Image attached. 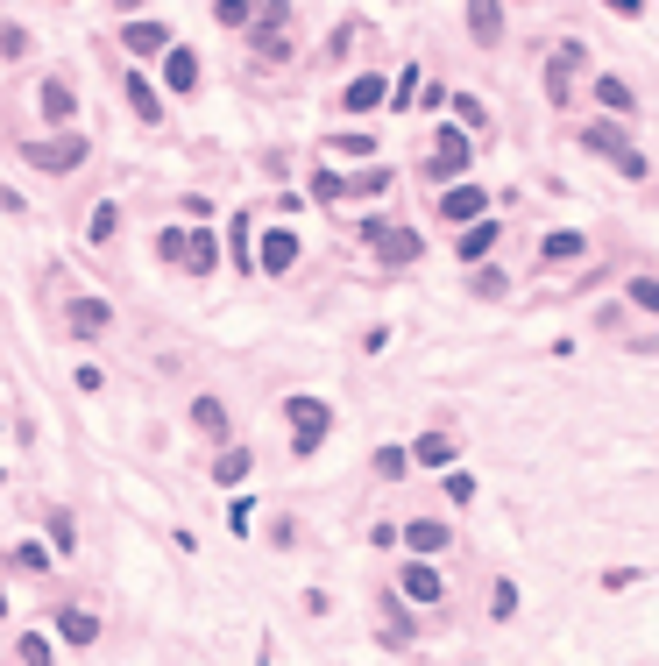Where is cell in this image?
<instances>
[{
    "instance_id": "42",
    "label": "cell",
    "mask_w": 659,
    "mask_h": 666,
    "mask_svg": "<svg viewBox=\"0 0 659 666\" xmlns=\"http://www.w3.org/2000/svg\"><path fill=\"white\" fill-rule=\"evenodd\" d=\"M0 617H8V596H0Z\"/></svg>"
},
{
    "instance_id": "17",
    "label": "cell",
    "mask_w": 659,
    "mask_h": 666,
    "mask_svg": "<svg viewBox=\"0 0 659 666\" xmlns=\"http://www.w3.org/2000/svg\"><path fill=\"white\" fill-rule=\"evenodd\" d=\"M482 206H489L482 185H454V192L440 199V220H482Z\"/></svg>"
},
{
    "instance_id": "14",
    "label": "cell",
    "mask_w": 659,
    "mask_h": 666,
    "mask_svg": "<svg viewBox=\"0 0 659 666\" xmlns=\"http://www.w3.org/2000/svg\"><path fill=\"white\" fill-rule=\"evenodd\" d=\"M383 100H390V86H383V78H376V71H362V78H355V86L341 93V107H348V114H369V107H383Z\"/></svg>"
},
{
    "instance_id": "34",
    "label": "cell",
    "mask_w": 659,
    "mask_h": 666,
    "mask_svg": "<svg viewBox=\"0 0 659 666\" xmlns=\"http://www.w3.org/2000/svg\"><path fill=\"white\" fill-rule=\"evenodd\" d=\"M22 666H50V638H36V631H22Z\"/></svg>"
},
{
    "instance_id": "21",
    "label": "cell",
    "mask_w": 659,
    "mask_h": 666,
    "mask_svg": "<svg viewBox=\"0 0 659 666\" xmlns=\"http://www.w3.org/2000/svg\"><path fill=\"white\" fill-rule=\"evenodd\" d=\"M582 149H596V156H624L631 142H624L617 121H589V128H582Z\"/></svg>"
},
{
    "instance_id": "23",
    "label": "cell",
    "mask_w": 659,
    "mask_h": 666,
    "mask_svg": "<svg viewBox=\"0 0 659 666\" xmlns=\"http://www.w3.org/2000/svg\"><path fill=\"white\" fill-rule=\"evenodd\" d=\"M404 546H411V553H440V546H447V525H440V518H411V525H404Z\"/></svg>"
},
{
    "instance_id": "8",
    "label": "cell",
    "mask_w": 659,
    "mask_h": 666,
    "mask_svg": "<svg viewBox=\"0 0 659 666\" xmlns=\"http://www.w3.org/2000/svg\"><path fill=\"white\" fill-rule=\"evenodd\" d=\"M468 36H475V50H497L504 43V0H468Z\"/></svg>"
},
{
    "instance_id": "22",
    "label": "cell",
    "mask_w": 659,
    "mask_h": 666,
    "mask_svg": "<svg viewBox=\"0 0 659 666\" xmlns=\"http://www.w3.org/2000/svg\"><path fill=\"white\" fill-rule=\"evenodd\" d=\"M192 426H199L206 440H227V404H220V397H192Z\"/></svg>"
},
{
    "instance_id": "1",
    "label": "cell",
    "mask_w": 659,
    "mask_h": 666,
    "mask_svg": "<svg viewBox=\"0 0 659 666\" xmlns=\"http://www.w3.org/2000/svg\"><path fill=\"white\" fill-rule=\"evenodd\" d=\"M249 50L263 64H284L291 57V0H263V8L249 15Z\"/></svg>"
},
{
    "instance_id": "5",
    "label": "cell",
    "mask_w": 659,
    "mask_h": 666,
    "mask_svg": "<svg viewBox=\"0 0 659 666\" xmlns=\"http://www.w3.org/2000/svg\"><path fill=\"white\" fill-rule=\"evenodd\" d=\"M369 248L383 256V270H404V263H419V248H426V241H419V227H390V220H383Z\"/></svg>"
},
{
    "instance_id": "31",
    "label": "cell",
    "mask_w": 659,
    "mask_h": 666,
    "mask_svg": "<svg viewBox=\"0 0 659 666\" xmlns=\"http://www.w3.org/2000/svg\"><path fill=\"white\" fill-rule=\"evenodd\" d=\"M631 305L652 319V312H659V284H652V277H631Z\"/></svg>"
},
{
    "instance_id": "20",
    "label": "cell",
    "mask_w": 659,
    "mask_h": 666,
    "mask_svg": "<svg viewBox=\"0 0 659 666\" xmlns=\"http://www.w3.org/2000/svg\"><path fill=\"white\" fill-rule=\"evenodd\" d=\"M454 248H461V263H482L489 248H497V220H475V227H461V241H454Z\"/></svg>"
},
{
    "instance_id": "10",
    "label": "cell",
    "mask_w": 659,
    "mask_h": 666,
    "mask_svg": "<svg viewBox=\"0 0 659 666\" xmlns=\"http://www.w3.org/2000/svg\"><path fill=\"white\" fill-rule=\"evenodd\" d=\"M121 50H135V57H156V50H171V29H163V22H149V15H135V22L121 29Z\"/></svg>"
},
{
    "instance_id": "29",
    "label": "cell",
    "mask_w": 659,
    "mask_h": 666,
    "mask_svg": "<svg viewBox=\"0 0 659 666\" xmlns=\"http://www.w3.org/2000/svg\"><path fill=\"white\" fill-rule=\"evenodd\" d=\"M15 567H22V574H50L57 560H50V553H43L36 539H22V546H15Z\"/></svg>"
},
{
    "instance_id": "30",
    "label": "cell",
    "mask_w": 659,
    "mask_h": 666,
    "mask_svg": "<svg viewBox=\"0 0 659 666\" xmlns=\"http://www.w3.org/2000/svg\"><path fill=\"white\" fill-rule=\"evenodd\" d=\"M156 256H163V263H185V227H163V234H156Z\"/></svg>"
},
{
    "instance_id": "2",
    "label": "cell",
    "mask_w": 659,
    "mask_h": 666,
    "mask_svg": "<svg viewBox=\"0 0 659 666\" xmlns=\"http://www.w3.org/2000/svg\"><path fill=\"white\" fill-rule=\"evenodd\" d=\"M284 419H291V447H298V461H305V454H319L326 426H334V411H326L319 397H291V404H284Z\"/></svg>"
},
{
    "instance_id": "4",
    "label": "cell",
    "mask_w": 659,
    "mask_h": 666,
    "mask_svg": "<svg viewBox=\"0 0 659 666\" xmlns=\"http://www.w3.org/2000/svg\"><path fill=\"white\" fill-rule=\"evenodd\" d=\"M22 163H36V171H78V163H86V135H50V142H22Z\"/></svg>"
},
{
    "instance_id": "26",
    "label": "cell",
    "mask_w": 659,
    "mask_h": 666,
    "mask_svg": "<svg viewBox=\"0 0 659 666\" xmlns=\"http://www.w3.org/2000/svg\"><path fill=\"white\" fill-rule=\"evenodd\" d=\"M582 248H589L582 234H574V227H560V234H546V248H539V256H546V263H574Z\"/></svg>"
},
{
    "instance_id": "36",
    "label": "cell",
    "mask_w": 659,
    "mask_h": 666,
    "mask_svg": "<svg viewBox=\"0 0 659 666\" xmlns=\"http://www.w3.org/2000/svg\"><path fill=\"white\" fill-rule=\"evenodd\" d=\"M489 617H518V589H511V581H497V596H489Z\"/></svg>"
},
{
    "instance_id": "18",
    "label": "cell",
    "mask_w": 659,
    "mask_h": 666,
    "mask_svg": "<svg viewBox=\"0 0 659 666\" xmlns=\"http://www.w3.org/2000/svg\"><path fill=\"white\" fill-rule=\"evenodd\" d=\"M249 468H256V454H249V447H220V454H213V482H220V489H234Z\"/></svg>"
},
{
    "instance_id": "35",
    "label": "cell",
    "mask_w": 659,
    "mask_h": 666,
    "mask_svg": "<svg viewBox=\"0 0 659 666\" xmlns=\"http://www.w3.org/2000/svg\"><path fill=\"white\" fill-rule=\"evenodd\" d=\"M617 171H624V178H652V156H645V149H624Z\"/></svg>"
},
{
    "instance_id": "24",
    "label": "cell",
    "mask_w": 659,
    "mask_h": 666,
    "mask_svg": "<svg viewBox=\"0 0 659 666\" xmlns=\"http://www.w3.org/2000/svg\"><path fill=\"white\" fill-rule=\"evenodd\" d=\"M411 461H419V468H447V461H454V440H447V433H419Z\"/></svg>"
},
{
    "instance_id": "7",
    "label": "cell",
    "mask_w": 659,
    "mask_h": 666,
    "mask_svg": "<svg viewBox=\"0 0 659 666\" xmlns=\"http://www.w3.org/2000/svg\"><path fill=\"white\" fill-rule=\"evenodd\" d=\"M291 263H298V234H291V227H270L263 248H256V270H263V277H284Z\"/></svg>"
},
{
    "instance_id": "6",
    "label": "cell",
    "mask_w": 659,
    "mask_h": 666,
    "mask_svg": "<svg viewBox=\"0 0 659 666\" xmlns=\"http://www.w3.org/2000/svg\"><path fill=\"white\" fill-rule=\"evenodd\" d=\"M468 156H475L468 128H440V149H433V163H426V178H461V171H468Z\"/></svg>"
},
{
    "instance_id": "3",
    "label": "cell",
    "mask_w": 659,
    "mask_h": 666,
    "mask_svg": "<svg viewBox=\"0 0 659 666\" xmlns=\"http://www.w3.org/2000/svg\"><path fill=\"white\" fill-rule=\"evenodd\" d=\"M582 64H589V50L582 43H553V57H546V100L553 107H574V78H582Z\"/></svg>"
},
{
    "instance_id": "15",
    "label": "cell",
    "mask_w": 659,
    "mask_h": 666,
    "mask_svg": "<svg viewBox=\"0 0 659 666\" xmlns=\"http://www.w3.org/2000/svg\"><path fill=\"white\" fill-rule=\"evenodd\" d=\"M596 107H603L610 121H631V114H638V100H631L624 78H596Z\"/></svg>"
},
{
    "instance_id": "40",
    "label": "cell",
    "mask_w": 659,
    "mask_h": 666,
    "mask_svg": "<svg viewBox=\"0 0 659 666\" xmlns=\"http://www.w3.org/2000/svg\"><path fill=\"white\" fill-rule=\"evenodd\" d=\"M447 496L454 504H475V475H447Z\"/></svg>"
},
{
    "instance_id": "11",
    "label": "cell",
    "mask_w": 659,
    "mask_h": 666,
    "mask_svg": "<svg viewBox=\"0 0 659 666\" xmlns=\"http://www.w3.org/2000/svg\"><path fill=\"white\" fill-rule=\"evenodd\" d=\"M36 107H43V121H57V128H71V121H78V93L64 86V78H43Z\"/></svg>"
},
{
    "instance_id": "13",
    "label": "cell",
    "mask_w": 659,
    "mask_h": 666,
    "mask_svg": "<svg viewBox=\"0 0 659 666\" xmlns=\"http://www.w3.org/2000/svg\"><path fill=\"white\" fill-rule=\"evenodd\" d=\"M57 638L86 652V645H100V617L93 610H57Z\"/></svg>"
},
{
    "instance_id": "9",
    "label": "cell",
    "mask_w": 659,
    "mask_h": 666,
    "mask_svg": "<svg viewBox=\"0 0 659 666\" xmlns=\"http://www.w3.org/2000/svg\"><path fill=\"white\" fill-rule=\"evenodd\" d=\"M107 326H114V305L107 298H71V333H78V341H100Z\"/></svg>"
},
{
    "instance_id": "27",
    "label": "cell",
    "mask_w": 659,
    "mask_h": 666,
    "mask_svg": "<svg viewBox=\"0 0 659 666\" xmlns=\"http://www.w3.org/2000/svg\"><path fill=\"white\" fill-rule=\"evenodd\" d=\"M114 234H121V206H114V199H100V206H93V220H86V241H114Z\"/></svg>"
},
{
    "instance_id": "19",
    "label": "cell",
    "mask_w": 659,
    "mask_h": 666,
    "mask_svg": "<svg viewBox=\"0 0 659 666\" xmlns=\"http://www.w3.org/2000/svg\"><path fill=\"white\" fill-rule=\"evenodd\" d=\"M128 107H135V121H149V128L163 121V100H156V86H149L142 71H128Z\"/></svg>"
},
{
    "instance_id": "41",
    "label": "cell",
    "mask_w": 659,
    "mask_h": 666,
    "mask_svg": "<svg viewBox=\"0 0 659 666\" xmlns=\"http://www.w3.org/2000/svg\"><path fill=\"white\" fill-rule=\"evenodd\" d=\"M603 8H610V15H624V22H638V15H645V0H603Z\"/></svg>"
},
{
    "instance_id": "37",
    "label": "cell",
    "mask_w": 659,
    "mask_h": 666,
    "mask_svg": "<svg viewBox=\"0 0 659 666\" xmlns=\"http://www.w3.org/2000/svg\"><path fill=\"white\" fill-rule=\"evenodd\" d=\"M0 50H8V57H22V50H29V29H15V22H0Z\"/></svg>"
},
{
    "instance_id": "12",
    "label": "cell",
    "mask_w": 659,
    "mask_h": 666,
    "mask_svg": "<svg viewBox=\"0 0 659 666\" xmlns=\"http://www.w3.org/2000/svg\"><path fill=\"white\" fill-rule=\"evenodd\" d=\"M440 589H447V581H440L419 553H411V560H404V596H411V603H440Z\"/></svg>"
},
{
    "instance_id": "16",
    "label": "cell",
    "mask_w": 659,
    "mask_h": 666,
    "mask_svg": "<svg viewBox=\"0 0 659 666\" xmlns=\"http://www.w3.org/2000/svg\"><path fill=\"white\" fill-rule=\"evenodd\" d=\"M163 86H171V93H199V50H171V64H163Z\"/></svg>"
},
{
    "instance_id": "33",
    "label": "cell",
    "mask_w": 659,
    "mask_h": 666,
    "mask_svg": "<svg viewBox=\"0 0 659 666\" xmlns=\"http://www.w3.org/2000/svg\"><path fill=\"white\" fill-rule=\"evenodd\" d=\"M454 114H461V121H468V128H475V135H482V128H489V114H482V100H475V93H461V100H454Z\"/></svg>"
},
{
    "instance_id": "28",
    "label": "cell",
    "mask_w": 659,
    "mask_h": 666,
    "mask_svg": "<svg viewBox=\"0 0 659 666\" xmlns=\"http://www.w3.org/2000/svg\"><path fill=\"white\" fill-rule=\"evenodd\" d=\"M249 15H256V0H220V8H213L220 29H249Z\"/></svg>"
},
{
    "instance_id": "39",
    "label": "cell",
    "mask_w": 659,
    "mask_h": 666,
    "mask_svg": "<svg viewBox=\"0 0 659 666\" xmlns=\"http://www.w3.org/2000/svg\"><path fill=\"white\" fill-rule=\"evenodd\" d=\"M475 291L482 298H504V270H475Z\"/></svg>"
},
{
    "instance_id": "25",
    "label": "cell",
    "mask_w": 659,
    "mask_h": 666,
    "mask_svg": "<svg viewBox=\"0 0 659 666\" xmlns=\"http://www.w3.org/2000/svg\"><path fill=\"white\" fill-rule=\"evenodd\" d=\"M213 263H220V248H213V234H185V270H192V277H206Z\"/></svg>"
},
{
    "instance_id": "32",
    "label": "cell",
    "mask_w": 659,
    "mask_h": 666,
    "mask_svg": "<svg viewBox=\"0 0 659 666\" xmlns=\"http://www.w3.org/2000/svg\"><path fill=\"white\" fill-rule=\"evenodd\" d=\"M404 468H411V454H404V447H383V454H376V475H383V482H397Z\"/></svg>"
},
{
    "instance_id": "38",
    "label": "cell",
    "mask_w": 659,
    "mask_h": 666,
    "mask_svg": "<svg viewBox=\"0 0 659 666\" xmlns=\"http://www.w3.org/2000/svg\"><path fill=\"white\" fill-rule=\"evenodd\" d=\"M50 539H57V553H71V546H78V525H71V518L57 511V525H50Z\"/></svg>"
}]
</instances>
